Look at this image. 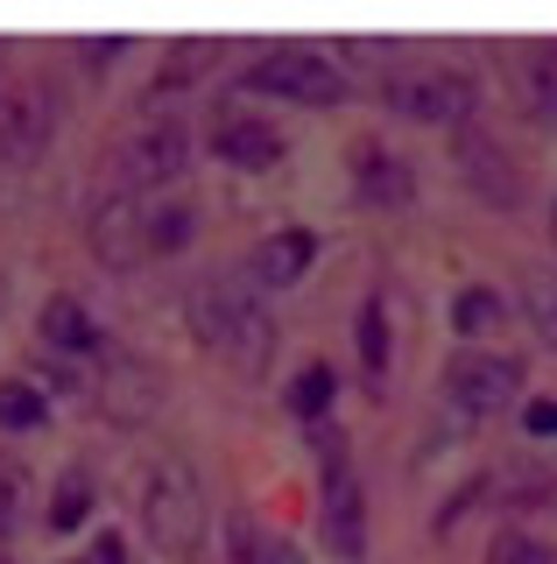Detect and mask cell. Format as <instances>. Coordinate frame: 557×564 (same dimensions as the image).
I'll return each mask as SVG.
<instances>
[{
    "label": "cell",
    "mask_w": 557,
    "mask_h": 564,
    "mask_svg": "<svg viewBox=\"0 0 557 564\" xmlns=\"http://www.w3.org/2000/svg\"><path fill=\"white\" fill-rule=\"evenodd\" d=\"M184 317H190V332H198V346H212L226 367H240V375H269V360H275V317H269V296H261L248 275H205V282H190Z\"/></svg>",
    "instance_id": "obj_1"
},
{
    "label": "cell",
    "mask_w": 557,
    "mask_h": 564,
    "mask_svg": "<svg viewBox=\"0 0 557 564\" xmlns=\"http://www.w3.org/2000/svg\"><path fill=\"white\" fill-rule=\"evenodd\" d=\"M205 522H212V501H205L198 466H190L184 452H163L149 466V480H142V529H149V543L163 557H198Z\"/></svg>",
    "instance_id": "obj_2"
},
{
    "label": "cell",
    "mask_w": 557,
    "mask_h": 564,
    "mask_svg": "<svg viewBox=\"0 0 557 564\" xmlns=\"http://www.w3.org/2000/svg\"><path fill=\"white\" fill-rule=\"evenodd\" d=\"M310 437H318L325 543H332V557L360 564V551H368V501H360V480H353V458H346V437L332 431V423H310Z\"/></svg>",
    "instance_id": "obj_3"
},
{
    "label": "cell",
    "mask_w": 557,
    "mask_h": 564,
    "mask_svg": "<svg viewBox=\"0 0 557 564\" xmlns=\"http://www.w3.org/2000/svg\"><path fill=\"white\" fill-rule=\"evenodd\" d=\"M184 163H190V134H184V120L155 113V120H142V128L120 141V155H113V191H134V198H149V191L177 184Z\"/></svg>",
    "instance_id": "obj_4"
},
{
    "label": "cell",
    "mask_w": 557,
    "mask_h": 564,
    "mask_svg": "<svg viewBox=\"0 0 557 564\" xmlns=\"http://www.w3.org/2000/svg\"><path fill=\"white\" fill-rule=\"evenodd\" d=\"M248 93H275V99H297V106H339L346 99V70L325 57V50H269L261 64L240 70Z\"/></svg>",
    "instance_id": "obj_5"
},
{
    "label": "cell",
    "mask_w": 557,
    "mask_h": 564,
    "mask_svg": "<svg viewBox=\"0 0 557 564\" xmlns=\"http://www.w3.org/2000/svg\"><path fill=\"white\" fill-rule=\"evenodd\" d=\"M381 106L403 120H430V128H466L480 106V85L466 70H403L381 85Z\"/></svg>",
    "instance_id": "obj_6"
},
{
    "label": "cell",
    "mask_w": 557,
    "mask_h": 564,
    "mask_svg": "<svg viewBox=\"0 0 557 564\" xmlns=\"http://www.w3.org/2000/svg\"><path fill=\"white\" fill-rule=\"evenodd\" d=\"M515 395H522V360H515V352H494V346L451 352V367H445V402H451L466 423H473V416H494L501 402H515Z\"/></svg>",
    "instance_id": "obj_7"
},
{
    "label": "cell",
    "mask_w": 557,
    "mask_h": 564,
    "mask_svg": "<svg viewBox=\"0 0 557 564\" xmlns=\"http://www.w3.org/2000/svg\"><path fill=\"white\" fill-rule=\"evenodd\" d=\"M85 247H92L99 269H142L149 261V198L134 191H107L92 212H85Z\"/></svg>",
    "instance_id": "obj_8"
},
{
    "label": "cell",
    "mask_w": 557,
    "mask_h": 564,
    "mask_svg": "<svg viewBox=\"0 0 557 564\" xmlns=\"http://www.w3.org/2000/svg\"><path fill=\"white\" fill-rule=\"evenodd\" d=\"M92 402H99V416H107V423L134 431V423H149L155 410H163V375H155L142 352H120V346H107V352H99Z\"/></svg>",
    "instance_id": "obj_9"
},
{
    "label": "cell",
    "mask_w": 557,
    "mask_h": 564,
    "mask_svg": "<svg viewBox=\"0 0 557 564\" xmlns=\"http://www.w3.org/2000/svg\"><path fill=\"white\" fill-rule=\"evenodd\" d=\"M57 141V93L50 85H14L0 99V170H29Z\"/></svg>",
    "instance_id": "obj_10"
},
{
    "label": "cell",
    "mask_w": 557,
    "mask_h": 564,
    "mask_svg": "<svg viewBox=\"0 0 557 564\" xmlns=\"http://www.w3.org/2000/svg\"><path fill=\"white\" fill-rule=\"evenodd\" d=\"M451 163H459L466 191H473L480 205H494V212H515V205H522V176H515V155L501 149L494 134H480V128H459V149H451Z\"/></svg>",
    "instance_id": "obj_11"
},
{
    "label": "cell",
    "mask_w": 557,
    "mask_h": 564,
    "mask_svg": "<svg viewBox=\"0 0 557 564\" xmlns=\"http://www.w3.org/2000/svg\"><path fill=\"white\" fill-rule=\"evenodd\" d=\"M310 261H318V234H310V226H283V234H269L254 247L240 275H248L254 290H297Z\"/></svg>",
    "instance_id": "obj_12"
},
{
    "label": "cell",
    "mask_w": 557,
    "mask_h": 564,
    "mask_svg": "<svg viewBox=\"0 0 557 564\" xmlns=\"http://www.w3.org/2000/svg\"><path fill=\"white\" fill-rule=\"evenodd\" d=\"M212 155L219 163H233V170H269V163H283V134L269 128V120L261 113H233V106H226V113H212Z\"/></svg>",
    "instance_id": "obj_13"
},
{
    "label": "cell",
    "mask_w": 557,
    "mask_h": 564,
    "mask_svg": "<svg viewBox=\"0 0 557 564\" xmlns=\"http://www.w3.org/2000/svg\"><path fill=\"white\" fill-rule=\"evenodd\" d=\"M36 339H43V352H57V360H99V352H107V332L85 317L78 296H50L43 317H36Z\"/></svg>",
    "instance_id": "obj_14"
},
{
    "label": "cell",
    "mask_w": 557,
    "mask_h": 564,
    "mask_svg": "<svg viewBox=\"0 0 557 564\" xmlns=\"http://www.w3.org/2000/svg\"><path fill=\"white\" fill-rule=\"evenodd\" d=\"M353 191L360 205H409L416 198V176L395 149H381V141H360L353 149Z\"/></svg>",
    "instance_id": "obj_15"
},
{
    "label": "cell",
    "mask_w": 557,
    "mask_h": 564,
    "mask_svg": "<svg viewBox=\"0 0 557 564\" xmlns=\"http://www.w3.org/2000/svg\"><path fill=\"white\" fill-rule=\"evenodd\" d=\"M226 557H233V564H304L297 543L269 536V529H261L248 508H240V516H226Z\"/></svg>",
    "instance_id": "obj_16"
},
{
    "label": "cell",
    "mask_w": 557,
    "mask_h": 564,
    "mask_svg": "<svg viewBox=\"0 0 557 564\" xmlns=\"http://www.w3.org/2000/svg\"><path fill=\"white\" fill-rule=\"evenodd\" d=\"M353 346H360V375H368V388H381V381H389V360H395V346H389V304H381V290L353 317Z\"/></svg>",
    "instance_id": "obj_17"
},
{
    "label": "cell",
    "mask_w": 557,
    "mask_h": 564,
    "mask_svg": "<svg viewBox=\"0 0 557 564\" xmlns=\"http://www.w3.org/2000/svg\"><path fill=\"white\" fill-rule=\"evenodd\" d=\"M515 78H522V106H529V120L557 128V50H529V57L515 64Z\"/></svg>",
    "instance_id": "obj_18"
},
{
    "label": "cell",
    "mask_w": 557,
    "mask_h": 564,
    "mask_svg": "<svg viewBox=\"0 0 557 564\" xmlns=\"http://www.w3.org/2000/svg\"><path fill=\"white\" fill-rule=\"evenodd\" d=\"M332 395H339L332 360H310V367H297V381H290V410H297L304 423H325V416H332Z\"/></svg>",
    "instance_id": "obj_19"
},
{
    "label": "cell",
    "mask_w": 557,
    "mask_h": 564,
    "mask_svg": "<svg viewBox=\"0 0 557 564\" xmlns=\"http://www.w3.org/2000/svg\"><path fill=\"white\" fill-rule=\"evenodd\" d=\"M522 317H529V332L557 352V275L550 269H522Z\"/></svg>",
    "instance_id": "obj_20"
},
{
    "label": "cell",
    "mask_w": 557,
    "mask_h": 564,
    "mask_svg": "<svg viewBox=\"0 0 557 564\" xmlns=\"http://www.w3.org/2000/svg\"><path fill=\"white\" fill-rule=\"evenodd\" d=\"M29 508H36V480H29V466H22V458H8V452H0V543H8L14 529L29 522Z\"/></svg>",
    "instance_id": "obj_21"
},
{
    "label": "cell",
    "mask_w": 557,
    "mask_h": 564,
    "mask_svg": "<svg viewBox=\"0 0 557 564\" xmlns=\"http://www.w3.org/2000/svg\"><path fill=\"white\" fill-rule=\"evenodd\" d=\"M190 234H198V212L184 198L149 205V254H177V247H190Z\"/></svg>",
    "instance_id": "obj_22"
},
{
    "label": "cell",
    "mask_w": 557,
    "mask_h": 564,
    "mask_svg": "<svg viewBox=\"0 0 557 564\" xmlns=\"http://www.w3.org/2000/svg\"><path fill=\"white\" fill-rule=\"evenodd\" d=\"M501 311H509V304H501L487 282H473V290L451 296V332H459V339H480V332H494V325H501Z\"/></svg>",
    "instance_id": "obj_23"
},
{
    "label": "cell",
    "mask_w": 557,
    "mask_h": 564,
    "mask_svg": "<svg viewBox=\"0 0 557 564\" xmlns=\"http://www.w3.org/2000/svg\"><path fill=\"white\" fill-rule=\"evenodd\" d=\"M50 529H78L85 516H92V473L85 466H64V480H57V494H50Z\"/></svg>",
    "instance_id": "obj_24"
},
{
    "label": "cell",
    "mask_w": 557,
    "mask_h": 564,
    "mask_svg": "<svg viewBox=\"0 0 557 564\" xmlns=\"http://www.w3.org/2000/svg\"><path fill=\"white\" fill-rule=\"evenodd\" d=\"M43 416H50V402H43L36 381H22V375L0 381V431H36Z\"/></svg>",
    "instance_id": "obj_25"
},
{
    "label": "cell",
    "mask_w": 557,
    "mask_h": 564,
    "mask_svg": "<svg viewBox=\"0 0 557 564\" xmlns=\"http://www.w3.org/2000/svg\"><path fill=\"white\" fill-rule=\"evenodd\" d=\"M494 564H557V543L544 536H529V529H501L494 536V551H487Z\"/></svg>",
    "instance_id": "obj_26"
},
{
    "label": "cell",
    "mask_w": 557,
    "mask_h": 564,
    "mask_svg": "<svg viewBox=\"0 0 557 564\" xmlns=\"http://www.w3.org/2000/svg\"><path fill=\"white\" fill-rule=\"evenodd\" d=\"M120 50H128V35H78L85 70H107V57H120Z\"/></svg>",
    "instance_id": "obj_27"
},
{
    "label": "cell",
    "mask_w": 557,
    "mask_h": 564,
    "mask_svg": "<svg viewBox=\"0 0 557 564\" xmlns=\"http://www.w3.org/2000/svg\"><path fill=\"white\" fill-rule=\"evenodd\" d=\"M85 564H128V557H120V536H113V529H99V543L85 551Z\"/></svg>",
    "instance_id": "obj_28"
},
{
    "label": "cell",
    "mask_w": 557,
    "mask_h": 564,
    "mask_svg": "<svg viewBox=\"0 0 557 564\" xmlns=\"http://www.w3.org/2000/svg\"><path fill=\"white\" fill-rule=\"evenodd\" d=\"M522 423H529L536 437H544V431H557V402H529V410H522Z\"/></svg>",
    "instance_id": "obj_29"
},
{
    "label": "cell",
    "mask_w": 557,
    "mask_h": 564,
    "mask_svg": "<svg viewBox=\"0 0 557 564\" xmlns=\"http://www.w3.org/2000/svg\"><path fill=\"white\" fill-rule=\"evenodd\" d=\"M550 234H557V198H550Z\"/></svg>",
    "instance_id": "obj_30"
},
{
    "label": "cell",
    "mask_w": 557,
    "mask_h": 564,
    "mask_svg": "<svg viewBox=\"0 0 557 564\" xmlns=\"http://www.w3.org/2000/svg\"><path fill=\"white\" fill-rule=\"evenodd\" d=\"M78 564H85V557H78Z\"/></svg>",
    "instance_id": "obj_31"
}]
</instances>
